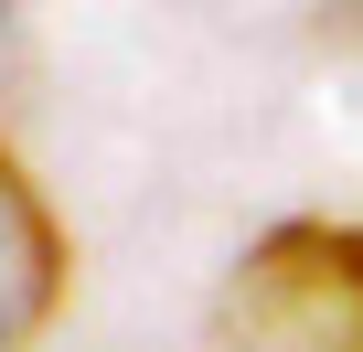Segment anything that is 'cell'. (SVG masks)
I'll list each match as a JSON object with an SVG mask.
<instances>
[{"label": "cell", "mask_w": 363, "mask_h": 352, "mask_svg": "<svg viewBox=\"0 0 363 352\" xmlns=\"http://www.w3.org/2000/svg\"><path fill=\"white\" fill-rule=\"evenodd\" d=\"M214 352H363V225H267L214 299Z\"/></svg>", "instance_id": "cell-1"}, {"label": "cell", "mask_w": 363, "mask_h": 352, "mask_svg": "<svg viewBox=\"0 0 363 352\" xmlns=\"http://www.w3.org/2000/svg\"><path fill=\"white\" fill-rule=\"evenodd\" d=\"M65 278H75V246L43 203V182L22 171V149L0 139V352H33L65 310Z\"/></svg>", "instance_id": "cell-2"}]
</instances>
